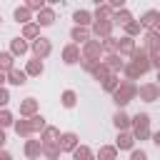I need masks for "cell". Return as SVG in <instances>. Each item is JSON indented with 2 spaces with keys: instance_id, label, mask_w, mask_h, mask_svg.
<instances>
[{
  "instance_id": "12",
  "label": "cell",
  "mask_w": 160,
  "mask_h": 160,
  "mask_svg": "<svg viewBox=\"0 0 160 160\" xmlns=\"http://www.w3.org/2000/svg\"><path fill=\"white\" fill-rule=\"evenodd\" d=\"M72 18H75L78 25H88V22H90V12H85V10H78Z\"/></svg>"
},
{
  "instance_id": "3",
  "label": "cell",
  "mask_w": 160,
  "mask_h": 160,
  "mask_svg": "<svg viewBox=\"0 0 160 160\" xmlns=\"http://www.w3.org/2000/svg\"><path fill=\"white\" fill-rule=\"evenodd\" d=\"M75 145H78V135L75 132H65L60 138V148L62 150H75Z\"/></svg>"
},
{
  "instance_id": "8",
  "label": "cell",
  "mask_w": 160,
  "mask_h": 160,
  "mask_svg": "<svg viewBox=\"0 0 160 160\" xmlns=\"http://www.w3.org/2000/svg\"><path fill=\"white\" fill-rule=\"evenodd\" d=\"M130 95H132V90H128V88L125 90H118L115 92V102L118 105H125V102H130Z\"/></svg>"
},
{
  "instance_id": "9",
  "label": "cell",
  "mask_w": 160,
  "mask_h": 160,
  "mask_svg": "<svg viewBox=\"0 0 160 160\" xmlns=\"http://www.w3.org/2000/svg\"><path fill=\"white\" fill-rule=\"evenodd\" d=\"M52 20H55V15H52V10H45V8H42V12H40V18H38V22H40V25H52Z\"/></svg>"
},
{
  "instance_id": "11",
  "label": "cell",
  "mask_w": 160,
  "mask_h": 160,
  "mask_svg": "<svg viewBox=\"0 0 160 160\" xmlns=\"http://www.w3.org/2000/svg\"><path fill=\"white\" fill-rule=\"evenodd\" d=\"M25 50H28L25 40H22V38H15V40H12V52H15V55H22Z\"/></svg>"
},
{
  "instance_id": "32",
  "label": "cell",
  "mask_w": 160,
  "mask_h": 160,
  "mask_svg": "<svg viewBox=\"0 0 160 160\" xmlns=\"http://www.w3.org/2000/svg\"><path fill=\"white\" fill-rule=\"evenodd\" d=\"M0 160H12V158H10L8 152H2V150H0Z\"/></svg>"
},
{
  "instance_id": "21",
  "label": "cell",
  "mask_w": 160,
  "mask_h": 160,
  "mask_svg": "<svg viewBox=\"0 0 160 160\" xmlns=\"http://www.w3.org/2000/svg\"><path fill=\"white\" fill-rule=\"evenodd\" d=\"M115 20H118L120 25H128L132 18H130V12H125V10H122V12H118V15H115Z\"/></svg>"
},
{
  "instance_id": "16",
  "label": "cell",
  "mask_w": 160,
  "mask_h": 160,
  "mask_svg": "<svg viewBox=\"0 0 160 160\" xmlns=\"http://www.w3.org/2000/svg\"><path fill=\"white\" fill-rule=\"evenodd\" d=\"M62 105H65V108H72V105H75V92H72V90H65V92H62Z\"/></svg>"
},
{
  "instance_id": "30",
  "label": "cell",
  "mask_w": 160,
  "mask_h": 160,
  "mask_svg": "<svg viewBox=\"0 0 160 160\" xmlns=\"http://www.w3.org/2000/svg\"><path fill=\"white\" fill-rule=\"evenodd\" d=\"M35 32H38V25H28V28H25V35H28V38H32Z\"/></svg>"
},
{
  "instance_id": "25",
  "label": "cell",
  "mask_w": 160,
  "mask_h": 160,
  "mask_svg": "<svg viewBox=\"0 0 160 160\" xmlns=\"http://www.w3.org/2000/svg\"><path fill=\"white\" fill-rule=\"evenodd\" d=\"M12 122V115L10 112H0V125H10Z\"/></svg>"
},
{
  "instance_id": "34",
  "label": "cell",
  "mask_w": 160,
  "mask_h": 160,
  "mask_svg": "<svg viewBox=\"0 0 160 160\" xmlns=\"http://www.w3.org/2000/svg\"><path fill=\"white\" fill-rule=\"evenodd\" d=\"M155 142H158V145H160V132H155Z\"/></svg>"
},
{
  "instance_id": "29",
  "label": "cell",
  "mask_w": 160,
  "mask_h": 160,
  "mask_svg": "<svg viewBox=\"0 0 160 160\" xmlns=\"http://www.w3.org/2000/svg\"><path fill=\"white\" fill-rule=\"evenodd\" d=\"M125 28H128V32H130V35H132V32H138V30H140V25H138V22H128V25H125Z\"/></svg>"
},
{
  "instance_id": "33",
  "label": "cell",
  "mask_w": 160,
  "mask_h": 160,
  "mask_svg": "<svg viewBox=\"0 0 160 160\" xmlns=\"http://www.w3.org/2000/svg\"><path fill=\"white\" fill-rule=\"evenodd\" d=\"M2 145H5V132L0 130V148H2Z\"/></svg>"
},
{
  "instance_id": "24",
  "label": "cell",
  "mask_w": 160,
  "mask_h": 160,
  "mask_svg": "<svg viewBox=\"0 0 160 160\" xmlns=\"http://www.w3.org/2000/svg\"><path fill=\"white\" fill-rule=\"evenodd\" d=\"M20 110H22V112H32V110H35V100H32V98H28V100L22 102V108H20Z\"/></svg>"
},
{
  "instance_id": "26",
  "label": "cell",
  "mask_w": 160,
  "mask_h": 160,
  "mask_svg": "<svg viewBox=\"0 0 160 160\" xmlns=\"http://www.w3.org/2000/svg\"><path fill=\"white\" fill-rule=\"evenodd\" d=\"M28 155H30V158L38 155V145H35V142H28Z\"/></svg>"
},
{
  "instance_id": "1",
  "label": "cell",
  "mask_w": 160,
  "mask_h": 160,
  "mask_svg": "<svg viewBox=\"0 0 160 160\" xmlns=\"http://www.w3.org/2000/svg\"><path fill=\"white\" fill-rule=\"evenodd\" d=\"M148 122H150V118H148L145 112L135 118V135H138V138H145V135H148Z\"/></svg>"
},
{
  "instance_id": "23",
  "label": "cell",
  "mask_w": 160,
  "mask_h": 160,
  "mask_svg": "<svg viewBox=\"0 0 160 160\" xmlns=\"http://www.w3.org/2000/svg\"><path fill=\"white\" fill-rule=\"evenodd\" d=\"M120 50H122V52H132V40H130V38H122Z\"/></svg>"
},
{
  "instance_id": "14",
  "label": "cell",
  "mask_w": 160,
  "mask_h": 160,
  "mask_svg": "<svg viewBox=\"0 0 160 160\" xmlns=\"http://www.w3.org/2000/svg\"><path fill=\"white\" fill-rule=\"evenodd\" d=\"M115 125H118V130H122V128L130 125V118H128L125 112H118V115H115Z\"/></svg>"
},
{
  "instance_id": "22",
  "label": "cell",
  "mask_w": 160,
  "mask_h": 160,
  "mask_svg": "<svg viewBox=\"0 0 160 160\" xmlns=\"http://www.w3.org/2000/svg\"><path fill=\"white\" fill-rule=\"evenodd\" d=\"M95 32H98V35H108V32H110V22H98V25H95Z\"/></svg>"
},
{
  "instance_id": "31",
  "label": "cell",
  "mask_w": 160,
  "mask_h": 160,
  "mask_svg": "<svg viewBox=\"0 0 160 160\" xmlns=\"http://www.w3.org/2000/svg\"><path fill=\"white\" fill-rule=\"evenodd\" d=\"M105 88H108V90H112V88H115V78H110V80L105 82Z\"/></svg>"
},
{
  "instance_id": "2",
  "label": "cell",
  "mask_w": 160,
  "mask_h": 160,
  "mask_svg": "<svg viewBox=\"0 0 160 160\" xmlns=\"http://www.w3.org/2000/svg\"><path fill=\"white\" fill-rule=\"evenodd\" d=\"M32 50H35V55H38V58H45V55L50 52V42H48L45 38H38V40H35V45H32Z\"/></svg>"
},
{
  "instance_id": "35",
  "label": "cell",
  "mask_w": 160,
  "mask_h": 160,
  "mask_svg": "<svg viewBox=\"0 0 160 160\" xmlns=\"http://www.w3.org/2000/svg\"><path fill=\"white\" fill-rule=\"evenodd\" d=\"M2 82H5V75H2V72H0V85H2Z\"/></svg>"
},
{
  "instance_id": "28",
  "label": "cell",
  "mask_w": 160,
  "mask_h": 160,
  "mask_svg": "<svg viewBox=\"0 0 160 160\" xmlns=\"http://www.w3.org/2000/svg\"><path fill=\"white\" fill-rule=\"evenodd\" d=\"M8 100H10L8 90H2V88H0V105H8Z\"/></svg>"
},
{
  "instance_id": "4",
  "label": "cell",
  "mask_w": 160,
  "mask_h": 160,
  "mask_svg": "<svg viewBox=\"0 0 160 160\" xmlns=\"http://www.w3.org/2000/svg\"><path fill=\"white\" fill-rule=\"evenodd\" d=\"M8 75H10V82H12V85H25V80H28V72H22V70H15V68H12Z\"/></svg>"
},
{
  "instance_id": "18",
  "label": "cell",
  "mask_w": 160,
  "mask_h": 160,
  "mask_svg": "<svg viewBox=\"0 0 160 160\" xmlns=\"http://www.w3.org/2000/svg\"><path fill=\"white\" fill-rule=\"evenodd\" d=\"M75 160H92L88 148H75Z\"/></svg>"
},
{
  "instance_id": "19",
  "label": "cell",
  "mask_w": 160,
  "mask_h": 160,
  "mask_svg": "<svg viewBox=\"0 0 160 160\" xmlns=\"http://www.w3.org/2000/svg\"><path fill=\"white\" fill-rule=\"evenodd\" d=\"M28 18H30V12H28V8H18V10H15V20H18V22H25Z\"/></svg>"
},
{
  "instance_id": "27",
  "label": "cell",
  "mask_w": 160,
  "mask_h": 160,
  "mask_svg": "<svg viewBox=\"0 0 160 160\" xmlns=\"http://www.w3.org/2000/svg\"><path fill=\"white\" fill-rule=\"evenodd\" d=\"M130 160H148V155H145V152H142V150H135V152H132V158H130Z\"/></svg>"
},
{
  "instance_id": "13",
  "label": "cell",
  "mask_w": 160,
  "mask_h": 160,
  "mask_svg": "<svg viewBox=\"0 0 160 160\" xmlns=\"http://www.w3.org/2000/svg\"><path fill=\"white\" fill-rule=\"evenodd\" d=\"M42 72V62L40 60H30V65H28V75H40Z\"/></svg>"
},
{
  "instance_id": "20",
  "label": "cell",
  "mask_w": 160,
  "mask_h": 160,
  "mask_svg": "<svg viewBox=\"0 0 160 160\" xmlns=\"http://www.w3.org/2000/svg\"><path fill=\"white\" fill-rule=\"evenodd\" d=\"M72 40H78V42L88 40V30H82V28H75V30H72Z\"/></svg>"
},
{
  "instance_id": "7",
  "label": "cell",
  "mask_w": 160,
  "mask_h": 160,
  "mask_svg": "<svg viewBox=\"0 0 160 160\" xmlns=\"http://www.w3.org/2000/svg\"><path fill=\"white\" fill-rule=\"evenodd\" d=\"M62 58H65V62H68V65H72V62L78 60V48H75V45H70V48H65V52H62Z\"/></svg>"
},
{
  "instance_id": "10",
  "label": "cell",
  "mask_w": 160,
  "mask_h": 160,
  "mask_svg": "<svg viewBox=\"0 0 160 160\" xmlns=\"http://www.w3.org/2000/svg\"><path fill=\"white\" fill-rule=\"evenodd\" d=\"M140 92H142V98H145V100H148V102H150V100H155V98H158V88H155V85H145V88H142V90H140Z\"/></svg>"
},
{
  "instance_id": "15",
  "label": "cell",
  "mask_w": 160,
  "mask_h": 160,
  "mask_svg": "<svg viewBox=\"0 0 160 160\" xmlns=\"http://www.w3.org/2000/svg\"><path fill=\"white\" fill-rule=\"evenodd\" d=\"M160 18V12H155V10H150V12H145V18H142V25H155V20Z\"/></svg>"
},
{
  "instance_id": "17",
  "label": "cell",
  "mask_w": 160,
  "mask_h": 160,
  "mask_svg": "<svg viewBox=\"0 0 160 160\" xmlns=\"http://www.w3.org/2000/svg\"><path fill=\"white\" fill-rule=\"evenodd\" d=\"M100 160H115V148H100Z\"/></svg>"
},
{
  "instance_id": "5",
  "label": "cell",
  "mask_w": 160,
  "mask_h": 160,
  "mask_svg": "<svg viewBox=\"0 0 160 160\" xmlns=\"http://www.w3.org/2000/svg\"><path fill=\"white\" fill-rule=\"evenodd\" d=\"M118 148H120V150H130V148H132V135H128V132L118 135Z\"/></svg>"
},
{
  "instance_id": "6",
  "label": "cell",
  "mask_w": 160,
  "mask_h": 160,
  "mask_svg": "<svg viewBox=\"0 0 160 160\" xmlns=\"http://www.w3.org/2000/svg\"><path fill=\"white\" fill-rule=\"evenodd\" d=\"M2 70H8V72L12 70V55L10 52H0V72Z\"/></svg>"
}]
</instances>
